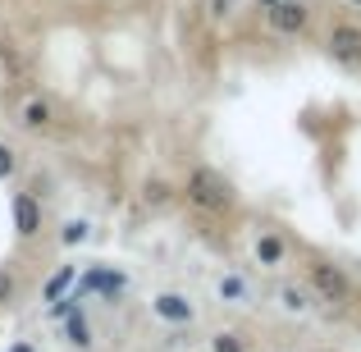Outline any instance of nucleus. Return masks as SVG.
I'll return each mask as SVG.
<instances>
[{
  "mask_svg": "<svg viewBox=\"0 0 361 352\" xmlns=\"http://www.w3.org/2000/svg\"><path fill=\"white\" fill-rule=\"evenodd\" d=\"M123 284H128V279H123L119 270H106V265H92V270L82 274V289H78V298H87V293H106V298L115 302L119 293H123Z\"/></svg>",
  "mask_w": 361,
  "mask_h": 352,
  "instance_id": "39448f33",
  "label": "nucleus"
},
{
  "mask_svg": "<svg viewBox=\"0 0 361 352\" xmlns=\"http://www.w3.org/2000/svg\"><path fill=\"white\" fill-rule=\"evenodd\" d=\"M353 5H361V0H353Z\"/></svg>",
  "mask_w": 361,
  "mask_h": 352,
  "instance_id": "412c9836",
  "label": "nucleus"
},
{
  "mask_svg": "<svg viewBox=\"0 0 361 352\" xmlns=\"http://www.w3.org/2000/svg\"><path fill=\"white\" fill-rule=\"evenodd\" d=\"M261 5H274V0H261Z\"/></svg>",
  "mask_w": 361,
  "mask_h": 352,
  "instance_id": "aec40b11",
  "label": "nucleus"
},
{
  "mask_svg": "<svg viewBox=\"0 0 361 352\" xmlns=\"http://www.w3.org/2000/svg\"><path fill=\"white\" fill-rule=\"evenodd\" d=\"M18 123H23V128H46V123H51V101H42V97L23 101V110H18Z\"/></svg>",
  "mask_w": 361,
  "mask_h": 352,
  "instance_id": "1a4fd4ad",
  "label": "nucleus"
},
{
  "mask_svg": "<svg viewBox=\"0 0 361 352\" xmlns=\"http://www.w3.org/2000/svg\"><path fill=\"white\" fill-rule=\"evenodd\" d=\"M265 18H270V28L279 37H298V32H307L311 9L302 0H274V5H265Z\"/></svg>",
  "mask_w": 361,
  "mask_h": 352,
  "instance_id": "7ed1b4c3",
  "label": "nucleus"
},
{
  "mask_svg": "<svg viewBox=\"0 0 361 352\" xmlns=\"http://www.w3.org/2000/svg\"><path fill=\"white\" fill-rule=\"evenodd\" d=\"M279 302L288 311H307L311 307V302H307V289H298V284H283V289H279Z\"/></svg>",
  "mask_w": 361,
  "mask_h": 352,
  "instance_id": "f8f14e48",
  "label": "nucleus"
},
{
  "mask_svg": "<svg viewBox=\"0 0 361 352\" xmlns=\"http://www.w3.org/2000/svg\"><path fill=\"white\" fill-rule=\"evenodd\" d=\"M147 202H169V183H160V178H151V183H147Z\"/></svg>",
  "mask_w": 361,
  "mask_h": 352,
  "instance_id": "f3484780",
  "label": "nucleus"
},
{
  "mask_svg": "<svg viewBox=\"0 0 361 352\" xmlns=\"http://www.w3.org/2000/svg\"><path fill=\"white\" fill-rule=\"evenodd\" d=\"M73 279H78V265H60V270L51 274V284H46V293H42V298H46V302H60V293L69 289Z\"/></svg>",
  "mask_w": 361,
  "mask_h": 352,
  "instance_id": "9d476101",
  "label": "nucleus"
},
{
  "mask_svg": "<svg viewBox=\"0 0 361 352\" xmlns=\"http://www.w3.org/2000/svg\"><path fill=\"white\" fill-rule=\"evenodd\" d=\"M9 298H14V274L0 270V302H9Z\"/></svg>",
  "mask_w": 361,
  "mask_h": 352,
  "instance_id": "a211bd4d",
  "label": "nucleus"
},
{
  "mask_svg": "<svg viewBox=\"0 0 361 352\" xmlns=\"http://www.w3.org/2000/svg\"><path fill=\"white\" fill-rule=\"evenodd\" d=\"M151 311H156L160 320H169V325H188V320H192V302H188L183 293H160V298L151 302Z\"/></svg>",
  "mask_w": 361,
  "mask_h": 352,
  "instance_id": "0eeeda50",
  "label": "nucleus"
},
{
  "mask_svg": "<svg viewBox=\"0 0 361 352\" xmlns=\"http://www.w3.org/2000/svg\"><path fill=\"white\" fill-rule=\"evenodd\" d=\"M37 229H42V202L32 193H14V233L32 238Z\"/></svg>",
  "mask_w": 361,
  "mask_h": 352,
  "instance_id": "423d86ee",
  "label": "nucleus"
},
{
  "mask_svg": "<svg viewBox=\"0 0 361 352\" xmlns=\"http://www.w3.org/2000/svg\"><path fill=\"white\" fill-rule=\"evenodd\" d=\"M18 169V151L9 147V142H0V178H9Z\"/></svg>",
  "mask_w": 361,
  "mask_h": 352,
  "instance_id": "2eb2a0df",
  "label": "nucleus"
},
{
  "mask_svg": "<svg viewBox=\"0 0 361 352\" xmlns=\"http://www.w3.org/2000/svg\"><path fill=\"white\" fill-rule=\"evenodd\" d=\"M211 352H247L243 334H233V329H220V334L211 339Z\"/></svg>",
  "mask_w": 361,
  "mask_h": 352,
  "instance_id": "ddd939ff",
  "label": "nucleus"
},
{
  "mask_svg": "<svg viewBox=\"0 0 361 352\" xmlns=\"http://www.w3.org/2000/svg\"><path fill=\"white\" fill-rule=\"evenodd\" d=\"M307 289L316 293L320 302H329V307H348V302H353V279L343 274V265L320 261V256L307 261Z\"/></svg>",
  "mask_w": 361,
  "mask_h": 352,
  "instance_id": "f03ea898",
  "label": "nucleus"
},
{
  "mask_svg": "<svg viewBox=\"0 0 361 352\" xmlns=\"http://www.w3.org/2000/svg\"><path fill=\"white\" fill-rule=\"evenodd\" d=\"M220 298L224 302H247V284L238 279V274H224L220 279Z\"/></svg>",
  "mask_w": 361,
  "mask_h": 352,
  "instance_id": "4468645a",
  "label": "nucleus"
},
{
  "mask_svg": "<svg viewBox=\"0 0 361 352\" xmlns=\"http://www.w3.org/2000/svg\"><path fill=\"white\" fill-rule=\"evenodd\" d=\"M82 238H87V224H82V220H69V224H64V233H60V243L73 247V243H82Z\"/></svg>",
  "mask_w": 361,
  "mask_h": 352,
  "instance_id": "dca6fc26",
  "label": "nucleus"
},
{
  "mask_svg": "<svg viewBox=\"0 0 361 352\" xmlns=\"http://www.w3.org/2000/svg\"><path fill=\"white\" fill-rule=\"evenodd\" d=\"M183 193H188V202H192L197 211H206V215H224L233 206V183L211 165H197L192 174H188Z\"/></svg>",
  "mask_w": 361,
  "mask_h": 352,
  "instance_id": "f257e3e1",
  "label": "nucleus"
},
{
  "mask_svg": "<svg viewBox=\"0 0 361 352\" xmlns=\"http://www.w3.org/2000/svg\"><path fill=\"white\" fill-rule=\"evenodd\" d=\"M14 352H32V348H14Z\"/></svg>",
  "mask_w": 361,
  "mask_h": 352,
  "instance_id": "6ab92c4d",
  "label": "nucleus"
},
{
  "mask_svg": "<svg viewBox=\"0 0 361 352\" xmlns=\"http://www.w3.org/2000/svg\"><path fill=\"white\" fill-rule=\"evenodd\" d=\"M329 55L343 64H361V28H353V23L329 28Z\"/></svg>",
  "mask_w": 361,
  "mask_h": 352,
  "instance_id": "20e7f679",
  "label": "nucleus"
},
{
  "mask_svg": "<svg viewBox=\"0 0 361 352\" xmlns=\"http://www.w3.org/2000/svg\"><path fill=\"white\" fill-rule=\"evenodd\" d=\"M69 344L92 348V329H87V320H82V311H69Z\"/></svg>",
  "mask_w": 361,
  "mask_h": 352,
  "instance_id": "9b49d317",
  "label": "nucleus"
},
{
  "mask_svg": "<svg viewBox=\"0 0 361 352\" xmlns=\"http://www.w3.org/2000/svg\"><path fill=\"white\" fill-rule=\"evenodd\" d=\"M283 256H288V243H283L279 233H261V238H256V261H261L265 270L283 265Z\"/></svg>",
  "mask_w": 361,
  "mask_h": 352,
  "instance_id": "6e6552de",
  "label": "nucleus"
}]
</instances>
